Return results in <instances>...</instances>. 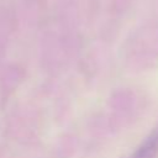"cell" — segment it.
Wrapping results in <instances>:
<instances>
[{"label":"cell","instance_id":"1","mask_svg":"<svg viewBox=\"0 0 158 158\" xmlns=\"http://www.w3.org/2000/svg\"><path fill=\"white\" fill-rule=\"evenodd\" d=\"M158 154V123L141 142L130 158H156Z\"/></svg>","mask_w":158,"mask_h":158}]
</instances>
